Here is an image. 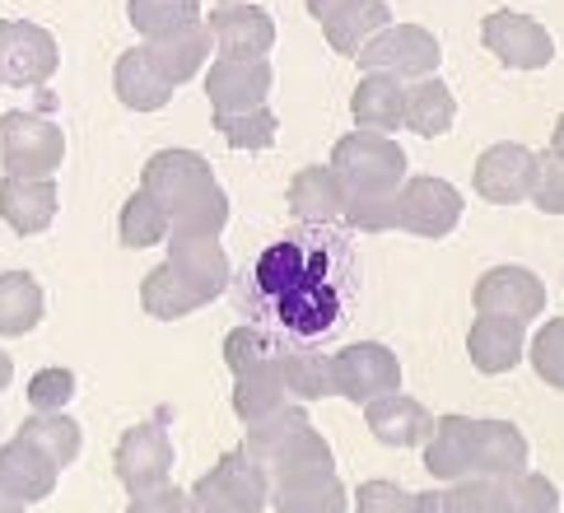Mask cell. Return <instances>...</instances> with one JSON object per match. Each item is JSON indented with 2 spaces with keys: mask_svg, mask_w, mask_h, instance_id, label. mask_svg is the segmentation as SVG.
I'll list each match as a JSON object with an SVG mask.
<instances>
[{
  "mask_svg": "<svg viewBox=\"0 0 564 513\" xmlns=\"http://www.w3.org/2000/svg\"><path fill=\"white\" fill-rule=\"evenodd\" d=\"M210 121L234 150H271L280 131V121L267 103L261 108H238V113H210Z\"/></svg>",
  "mask_w": 564,
  "mask_h": 513,
  "instance_id": "38",
  "label": "cell"
},
{
  "mask_svg": "<svg viewBox=\"0 0 564 513\" xmlns=\"http://www.w3.org/2000/svg\"><path fill=\"white\" fill-rule=\"evenodd\" d=\"M336 471V453H332V443L317 435V429H308L304 439H299L290 453H285V462H280L275 471H271V485H280V481H313V477H332Z\"/></svg>",
  "mask_w": 564,
  "mask_h": 513,
  "instance_id": "40",
  "label": "cell"
},
{
  "mask_svg": "<svg viewBox=\"0 0 564 513\" xmlns=\"http://www.w3.org/2000/svg\"><path fill=\"white\" fill-rule=\"evenodd\" d=\"M19 439L37 443L62 471L70 462H79V453H85V429H79V420L70 416V410H43V416L33 410V416L19 425Z\"/></svg>",
  "mask_w": 564,
  "mask_h": 513,
  "instance_id": "31",
  "label": "cell"
},
{
  "mask_svg": "<svg viewBox=\"0 0 564 513\" xmlns=\"http://www.w3.org/2000/svg\"><path fill=\"white\" fill-rule=\"evenodd\" d=\"M532 205L541 215H564V159L555 150L536 154V182H532Z\"/></svg>",
  "mask_w": 564,
  "mask_h": 513,
  "instance_id": "46",
  "label": "cell"
},
{
  "mask_svg": "<svg viewBox=\"0 0 564 513\" xmlns=\"http://www.w3.org/2000/svg\"><path fill=\"white\" fill-rule=\"evenodd\" d=\"M127 513H196V504H192V490L159 485V490H145V495H131Z\"/></svg>",
  "mask_w": 564,
  "mask_h": 513,
  "instance_id": "48",
  "label": "cell"
},
{
  "mask_svg": "<svg viewBox=\"0 0 564 513\" xmlns=\"http://www.w3.org/2000/svg\"><path fill=\"white\" fill-rule=\"evenodd\" d=\"M332 169L346 196H397L406 182V150L382 131H350L336 140Z\"/></svg>",
  "mask_w": 564,
  "mask_h": 513,
  "instance_id": "1",
  "label": "cell"
},
{
  "mask_svg": "<svg viewBox=\"0 0 564 513\" xmlns=\"http://www.w3.org/2000/svg\"><path fill=\"white\" fill-rule=\"evenodd\" d=\"M411 513H448L443 509V490H420V495H411Z\"/></svg>",
  "mask_w": 564,
  "mask_h": 513,
  "instance_id": "51",
  "label": "cell"
},
{
  "mask_svg": "<svg viewBox=\"0 0 564 513\" xmlns=\"http://www.w3.org/2000/svg\"><path fill=\"white\" fill-rule=\"evenodd\" d=\"M499 513H560V490L541 471H518L499 481Z\"/></svg>",
  "mask_w": 564,
  "mask_h": 513,
  "instance_id": "39",
  "label": "cell"
},
{
  "mask_svg": "<svg viewBox=\"0 0 564 513\" xmlns=\"http://www.w3.org/2000/svg\"><path fill=\"white\" fill-rule=\"evenodd\" d=\"M206 29L215 38V56L229 61H267V52L275 47V19L252 0H219Z\"/></svg>",
  "mask_w": 564,
  "mask_h": 513,
  "instance_id": "9",
  "label": "cell"
},
{
  "mask_svg": "<svg viewBox=\"0 0 564 513\" xmlns=\"http://www.w3.org/2000/svg\"><path fill=\"white\" fill-rule=\"evenodd\" d=\"M365 425L382 448H415V443L430 439L434 416H430L425 402H415L406 393H388V397L365 406Z\"/></svg>",
  "mask_w": 564,
  "mask_h": 513,
  "instance_id": "17",
  "label": "cell"
},
{
  "mask_svg": "<svg viewBox=\"0 0 564 513\" xmlns=\"http://www.w3.org/2000/svg\"><path fill=\"white\" fill-rule=\"evenodd\" d=\"M192 504H196V513H243V509H238V504L225 495V490H219V481L210 477V471L192 485Z\"/></svg>",
  "mask_w": 564,
  "mask_h": 513,
  "instance_id": "49",
  "label": "cell"
},
{
  "mask_svg": "<svg viewBox=\"0 0 564 513\" xmlns=\"http://www.w3.org/2000/svg\"><path fill=\"white\" fill-rule=\"evenodd\" d=\"M359 234H388L397 229V196H346V215H340Z\"/></svg>",
  "mask_w": 564,
  "mask_h": 513,
  "instance_id": "45",
  "label": "cell"
},
{
  "mask_svg": "<svg viewBox=\"0 0 564 513\" xmlns=\"http://www.w3.org/2000/svg\"><path fill=\"white\" fill-rule=\"evenodd\" d=\"M443 509L448 513H499V481L467 477V481L443 485Z\"/></svg>",
  "mask_w": 564,
  "mask_h": 513,
  "instance_id": "44",
  "label": "cell"
},
{
  "mask_svg": "<svg viewBox=\"0 0 564 513\" xmlns=\"http://www.w3.org/2000/svg\"><path fill=\"white\" fill-rule=\"evenodd\" d=\"M275 345H271V336L267 332H252V327H234V332L225 336V364L234 368V378H243V374H252V368H261V364H275Z\"/></svg>",
  "mask_w": 564,
  "mask_h": 513,
  "instance_id": "42",
  "label": "cell"
},
{
  "mask_svg": "<svg viewBox=\"0 0 564 513\" xmlns=\"http://www.w3.org/2000/svg\"><path fill=\"white\" fill-rule=\"evenodd\" d=\"M275 85L271 61H229L215 56V66H206V94L215 113H238V108H261Z\"/></svg>",
  "mask_w": 564,
  "mask_h": 513,
  "instance_id": "13",
  "label": "cell"
},
{
  "mask_svg": "<svg viewBox=\"0 0 564 513\" xmlns=\"http://www.w3.org/2000/svg\"><path fill=\"white\" fill-rule=\"evenodd\" d=\"M467 355L480 374H509L518 360L528 355V322L499 318V313H476L467 332Z\"/></svg>",
  "mask_w": 564,
  "mask_h": 513,
  "instance_id": "16",
  "label": "cell"
},
{
  "mask_svg": "<svg viewBox=\"0 0 564 513\" xmlns=\"http://www.w3.org/2000/svg\"><path fill=\"white\" fill-rule=\"evenodd\" d=\"M355 61L365 75H392L401 85H415V79L438 75L443 47L425 24H388Z\"/></svg>",
  "mask_w": 564,
  "mask_h": 513,
  "instance_id": "3",
  "label": "cell"
},
{
  "mask_svg": "<svg viewBox=\"0 0 564 513\" xmlns=\"http://www.w3.org/2000/svg\"><path fill=\"white\" fill-rule=\"evenodd\" d=\"M476 192L490 205H518L532 201V182H536V150L518 146V140H499V146L480 150L476 169H471Z\"/></svg>",
  "mask_w": 564,
  "mask_h": 513,
  "instance_id": "10",
  "label": "cell"
},
{
  "mask_svg": "<svg viewBox=\"0 0 564 513\" xmlns=\"http://www.w3.org/2000/svg\"><path fill=\"white\" fill-rule=\"evenodd\" d=\"M47 313V295L29 271H0V336H29Z\"/></svg>",
  "mask_w": 564,
  "mask_h": 513,
  "instance_id": "29",
  "label": "cell"
},
{
  "mask_svg": "<svg viewBox=\"0 0 564 513\" xmlns=\"http://www.w3.org/2000/svg\"><path fill=\"white\" fill-rule=\"evenodd\" d=\"M453 121H457V94L438 75L406 85V131L434 140V136H448Z\"/></svg>",
  "mask_w": 564,
  "mask_h": 513,
  "instance_id": "30",
  "label": "cell"
},
{
  "mask_svg": "<svg viewBox=\"0 0 564 513\" xmlns=\"http://www.w3.org/2000/svg\"><path fill=\"white\" fill-rule=\"evenodd\" d=\"M62 66L56 38L33 19H0V89H43Z\"/></svg>",
  "mask_w": 564,
  "mask_h": 513,
  "instance_id": "4",
  "label": "cell"
},
{
  "mask_svg": "<svg viewBox=\"0 0 564 513\" xmlns=\"http://www.w3.org/2000/svg\"><path fill=\"white\" fill-rule=\"evenodd\" d=\"M355 513H411V490H401L388 477L365 481L355 490Z\"/></svg>",
  "mask_w": 564,
  "mask_h": 513,
  "instance_id": "47",
  "label": "cell"
},
{
  "mask_svg": "<svg viewBox=\"0 0 564 513\" xmlns=\"http://www.w3.org/2000/svg\"><path fill=\"white\" fill-rule=\"evenodd\" d=\"M169 234H173L169 205H159L145 188L131 192L127 205H122V215H117V238H122V248L145 253V248H154V243H164Z\"/></svg>",
  "mask_w": 564,
  "mask_h": 513,
  "instance_id": "35",
  "label": "cell"
},
{
  "mask_svg": "<svg viewBox=\"0 0 564 513\" xmlns=\"http://www.w3.org/2000/svg\"><path fill=\"white\" fill-rule=\"evenodd\" d=\"M551 150L564 159V113H560V121H555V131H551Z\"/></svg>",
  "mask_w": 564,
  "mask_h": 513,
  "instance_id": "54",
  "label": "cell"
},
{
  "mask_svg": "<svg viewBox=\"0 0 564 513\" xmlns=\"http://www.w3.org/2000/svg\"><path fill=\"white\" fill-rule=\"evenodd\" d=\"M0 220L19 238H37L56 220V182L52 178H6L0 182Z\"/></svg>",
  "mask_w": 564,
  "mask_h": 513,
  "instance_id": "18",
  "label": "cell"
},
{
  "mask_svg": "<svg viewBox=\"0 0 564 513\" xmlns=\"http://www.w3.org/2000/svg\"><path fill=\"white\" fill-rule=\"evenodd\" d=\"M308 429H313L308 410L299 406V402H290L285 410H280V416H271V420H261V425H252V429H248L243 453H248L257 467H267V477H271V471H275L280 462H285L290 448L308 435Z\"/></svg>",
  "mask_w": 564,
  "mask_h": 513,
  "instance_id": "25",
  "label": "cell"
},
{
  "mask_svg": "<svg viewBox=\"0 0 564 513\" xmlns=\"http://www.w3.org/2000/svg\"><path fill=\"white\" fill-rule=\"evenodd\" d=\"M388 24H392L388 0H359L355 10L336 14L332 24H322V33H327V47H332L336 56H359Z\"/></svg>",
  "mask_w": 564,
  "mask_h": 513,
  "instance_id": "32",
  "label": "cell"
},
{
  "mask_svg": "<svg viewBox=\"0 0 564 513\" xmlns=\"http://www.w3.org/2000/svg\"><path fill=\"white\" fill-rule=\"evenodd\" d=\"M70 397H75V374L66 364H47L29 378V406L37 416H43V410H66Z\"/></svg>",
  "mask_w": 564,
  "mask_h": 513,
  "instance_id": "43",
  "label": "cell"
},
{
  "mask_svg": "<svg viewBox=\"0 0 564 513\" xmlns=\"http://www.w3.org/2000/svg\"><path fill=\"white\" fill-rule=\"evenodd\" d=\"M24 509H29L24 500H14V495H10V490H6V485H0V513H24Z\"/></svg>",
  "mask_w": 564,
  "mask_h": 513,
  "instance_id": "52",
  "label": "cell"
},
{
  "mask_svg": "<svg viewBox=\"0 0 564 513\" xmlns=\"http://www.w3.org/2000/svg\"><path fill=\"white\" fill-rule=\"evenodd\" d=\"M271 509L275 513H350L346 485L332 477H313V481H280L271 485Z\"/></svg>",
  "mask_w": 564,
  "mask_h": 513,
  "instance_id": "34",
  "label": "cell"
},
{
  "mask_svg": "<svg viewBox=\"0 0 564 513\" xmlns=\"http://www.w3.org/2000/svg\"><path fill=\"white\" fill-rule=\"evenodd\" d=\"M480 43L509 71H541L555 61V38L546 24L522 10H490L480 19Z\"/></svg>",
  "mask_w": 564,
  "mask_h": 513,
  "instance_id": "5",
  "label": "cell"
},
{
  "mask_svg": "<svg viewBox=\"0 0 564 513\" xmlns=\"http://www.w3.org/2000/svg\"><path fill=\"white\" fill-rule=\"evenodd\" d=\"M145 52L154 61V71L177 89V85H192L196 75H206L210 52H215V38L206 29V19H200V24H187V29H177V33L150 38Z\"/></svg>",
  "mask_w": 564,
  "mask_h": 513,
  "instance_id": "15",
  "label": "cell"
},
{
  "mask_svg": "<svg viewBox=\"0 0 564 513\" xmlns=\"http://www.w3.org/2000/svg\"><path fill=\"white\" fill-rule=\"evenodd\" d=\"M56 477H62V467H56L37 443L19 439V435L10 443H0V485H6L14 500H24V504L47 500L56 490Z\"/></svg>",
  "mask_w": 564,
  "mask_h": 513,
  "instance_id": "19",
  "label": "cell"
},
{
  "mask_svg": "<svg viewBox=\"0 0 564 513\" xmlns=\"http://www.w3.org/2000/svg\"><path fill=\"white\" fill-rule=\"evenodd\" d=\"M127 19L131 29L145 38H164L187 24H200V0H127Z\"/></svg>",
  "mask_w": 564,
  "mask_h": 513,
  "instance_id": "37",
  "label": "cell"
},
{
  "mask_svg": "<svg viewBox=\"0 0 564 513\" xmlns=\"http://www.w3.org/2000/svg\"><path fill=\"white\" fill-rule=\"evenodd\" d=\"M462 224V192L434 173L406 178L397 192V229L415 238H448Z\"/></svg>",
  "mask_w": 564,
  "mask_h": 513,
  "instance_id": "7",
  "label": "cell"
},
{
  "mask_svg": "<svg viewBox=\"0 0 564 513\" xmlns=\"http://www.w3.org/2000/svg\"><path fill=\"white\" fill-rule=\"evenodd\" d=\"M112 89H117V98H122V108H131V113H159V108H169V98H173V85L154 71L145 43L127 47L122 56H117Z\"/></svg>",
  "mask_w": 564,
  "mask_h": 513,
  "instance_id": "22",
  "label": "cell"
},
{
  "mask_svg": "<svg viewBox=\"0 0 564 513\" xmlns=\"http://www.w3.org/2000/svg\"><path fill=\"white\" fill-rule=\"evenodd\" d=\"M332 360H336V397L369 406L388 393H401V360L382 341H355Z\"/></svg>",
  "mask_w": 564,
  "mask_h": 513,
  "instance_id": "8",
  "label": "cell"
},
{
  "mask_svg": "<svg viewBox=\"0 0 564 513\" xmlns=\"http://www.w3.org/2000/svg\"><path fill=\"white\" fill-rule=\"evenodd\" d=\"M350 117L359 131H401L406 127V85L392 75H365L350 94Z\"/></svg>",
  "mask_w": 564,
  "mask_h": 513,
  "instance_id": "21",
  "label": "cell"
},
{
  "mask_svg": "<svg viewBox=\"0 0 564 513\" xmlns=\"http://www.w3.org/2000/svg\"><path fill=\"white\" fill-rule=\"evenodd\" d=\"M112 471L127 485V495H145V490L169 485L173 471V439L164 420H140L122 429V439L112 448Z\"/></svg>",
  "mask_w": 564,
  "mask_h": 513,
  "instance_id": "6",
  "label": "cell"
},
{
  "mask_svg": "<svg viewBox=\"0 0 564 513\" xmlns=\"http://www.w3.org/2000/svg\"><path fill=\"white\" fill-rule=\"evenodd\" d=\"M210 299L196 290V285H187L183 276L173 271L169 261H159L154 271L140 280V308H145L150 318H159V322H177V318H187V313H196V308H206Z\"/></svg>",
  "mask_w": 564,
  "mask_h": 513,
  "instance_id": "26",
  "label": "cell"
},
{
  "mask_svg": "<svg viewBox=\"0 0 564 513\" xmlns=\"http://www.w3.org/2000/svg\"><path fill=\"white\" fill-rule=\"evenodd\" d=\"M66 159V131L43 113L0 117V163L6 178H52Z\"/></svg>",
  "mask_w": 564,
  "mask_h": 513,
  "instance_id": "2",
  "label": "cell"
},
{
  "mask_svg": "<svg viewBox=\"0 0 564 513\" xmlns=\"http://www.w3.org/2000/svg\"><path fill=\"white\" fill-rule=\"evenodd\" d=\"M280 378H285V393L294 402H322L336 397V360L322 351H280Z\"/></svg>",
  "mask_w": 564,
  "mask_h": 513,
  "instance_id": "33",
  "label": "cell"
},
{
  "mask_svg": "<svg viewBox=\"0 0 564 513\" xmlns=\"http://www.w3.org/2000/svg\"><path fill=\"white\" fill-rule=\"evenodd\" d=\"M294 397L285 393V378H280V364H261L252 368V374L243 378H234V416L243 420L248 429L261 425V420H271L280 416Z\"/></svg>",
  "mask_w": 564,
  "mask_h": 513,
  "instance_id": "27",
  "label": "cell"
},
{
  "mask_svg": "<svg viewBox=\"0 0 564 513\" xmlns=\"http://www.w3.org/2000/svg\"><path fill=\"white\" fill-rule=\"evenodd\" d=\"M215 182V169L196 150H159L145 173H140V188H145L159 205H169V215L177 211L183 201H192L200 188Z\"/></svg>",
  "mask_w": 564,
  "mask_h": 513,
  "instance_id": "12",
  "label": "cell"
},
{
  "mask_svg": "<svg viewBox=\"0 0 564 513\" xmlns=\"http://www.w3.org/2000/svg\"><path fill=\"white\" fill-rule=\"evenodd\" d=\"M234 215V205H229V192L219 188V182H210V188H200L192 201H183L173 211V234H183V238H219L225 234V224Z\"/></svg>",
  "mask_w": 564,
  "mask_h": 513,
  "instance_id": "36",
  "label": "cell"
},
{
  "mask_svg": "<svg viewBox=\"0 0 564 513\" xmlns=\"http://www.w3.org/2000/svg\"><path fill=\"white\" fill-rule=\"evenodd\" d=\"M10 378H14V360H10L6 351H0V393L10 387Z\"/></svg>",
  "mask_w": 564,
  "mask_h": 513,
  "instance_id": "53",
  "label": "cell"
},
{
  "mask_svg": "<svg viewBox=\"0 0 564 513\" xmlns=\"http://www.w3.org/2000/svg\"><path fill=\"white\" fill-rule=\"evenodd\" d=\"M528 355H532L536 378L546 387H555V393H564V318H551L541 327L528 345Z\"/></svg>",
  "mask_w": 564,
  "mask_h": 513,
  "instance_id": "41",
  "label": "cell"
},
{
  "mask_svg": "<svg viewBox=\"0 0 564 513\" xmlns=\"http://www.w3.org/2000/svg\"><path fill=\"white\" fill-rule=\"evenodd\" d=\"M290 211L308 224H332L346 215V188H340V178L332 163H308V169H299L294 182H290Z\"/></svg>",
  "mask_w": 564,
  "mask_h": 513,
  "instance_id": "24",
  "label": "cell"
},
{
  "mask_svg": "<svg viewBox=\"0 0 564 513\" xmlns=\"http://www.w3.org/2000/svg\"><path fill=\"white\" fill-rule=\"evenodd\" d=\"M304 6H308V14L317 19V24H332V19H336V14H346V10H355V6H359V0H304Z\"/></svg>",
  "mask_w": 564,
  "mask_h": 513,
  "instance_id": "50",
  "label": "cell"
},
{
  "mask_svg": "<svg viewBox=\"0 0 564 513\" xmlns=\"http://www.w3.org/2000/svg\"><path fill=\"white\" fill-rule=\"evenodd\" d=\"M476 313H499L513 322H532L546 308V285L528 266H490L471 290Z\"/></svg>",
  "mask_w": 564,
  "mask_h": 513,
  "instance_id": "11",
  "label": "cell"
},
{
  "mask_svg": "<svg viewBox=\"0 0 564 513\" xmlns=\"http://www.w3.org/2000/svg\"><path fill=\"white\" fill-rule=\"evenodd\" d=\"M425 448V471L434 481H467L476 477V420L471 416H438Z\"/></svg>",
  "mask_w": 564,
  "mask_h": 513,
  "instance_id": "14",
  "label": "cell"
},
{
  "mask_svg": "<svg viewBox=\"0 0 564 513\" xmlns=\"http://www.w3.org/2000/svg\"><path fill=\"white\" fill-rule=\"evenodd\" d=\"M169 266L187 285H196L210 303L225 295L229 285V253L219 248V238H183V234H169Z\"/></svg>",
  "mask_w": 564,
  "mask_h": 513,
  "instance_id": "20",
  "label": "cell"
},
{
  "mask_svg": "<svg viewBox=\"0 0 564 513\" xmlns=\"http://www.w3.org/2000/svg\"><path fill=\"white\" fill-rule=\"evenodd\" d=\"M532 443L513 420H476V477H518L528 471Z\"/></svg>",
  "mask_w": 564,
  "mask_h": 513,
  "instance_id": "23",
  "label": "cell"
},
{
  "mask_svg": "<svg viewBox=\"0 0 564 513\" xmlns=\"http://www.w3.org/2000/svg\"><path fill=\"white\" fill-rule=\"evenodd\" d=\"M210 477L219 481V490L243 509V513H261L271 509V477L267 467H257L243 448H229V453H219V462L210 467Z\"/></svg>",
  "mask_w": 564,
  "mask_h": 513,
  "instance_id": "28",
  "label": "cell"
}]
</instances>
